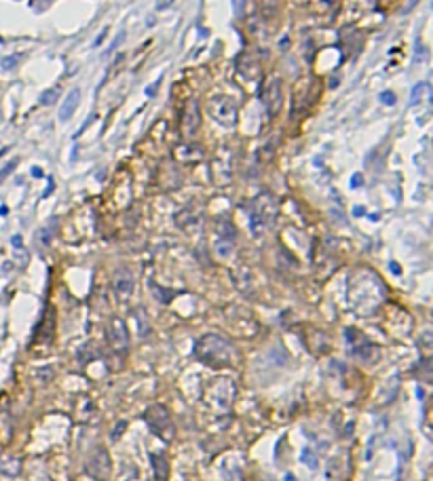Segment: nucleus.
I'll return each mask as SVG.
<instances>
[{
  "instance_id": "nucleus-1",
  "label": "nucleus",
  "mask_w": 433,
  "mask_h": 481,
  "mask_svg": "<svg viewBox=\"0 0 433 481\" xmlns=\"http://www.w3.org/2000/svg\"><path fill=\"white\" fill-rule=\"evenodd\" d=\"M195 357L211 367H226L237 359V348L229 338L220 334H205L195 344Z\"/></svg>"
},
{
  "instance_id": "nucleus-2",
  "label": "nucleus",
  "mask_w": 433,
  "mask_h": 481,
  "mask_svg": "<svg viewBox=\"0 0 433 481\" xmlns=\"http://www.w3.org/2000/svg\"><path fill=\"white\" fill-rule=\"evenodd\" d=\"M279 214V205H277L275 196L273 194H260L258 199L252 201V211H250V228L252 232H258L264 230V228H271L275 224V217Z\"/></svg>"
},
{
  "instance_id": "nucleus-3",
  "label": "nucleus",
  "mask_w": 433,
  "mask_h": 481,
  "mask_svg": "<svg viewBox=\"0 0 433 481\" xmlns=\"http://www.w3.org/2000/svg\"><path fill=\"white\" fill-rule=\"evenodd\" d=\"M237 384L231 378H216L205 391V403L216 409H226L235 399Z\"/></svg>"
},
{
  "instance_id": "nucleus-4",
  "label": "nucleus",
  "mask_w": 433,
  "mask_h": 481,
  "mask_svg": "<svg viewBox=\"0 0 433 481\" xmlns=\"http://www.w3.org/2000/svg\"><path fill=\"white\" fill-rule=\"evenodd\" d=\"M144 418L148 422V428L152 430L157 437H161L163 441H172L175 430H173V422H172V414H169L167 407L163 405H152L150 409H146Z\"/></svg>"
},
{
  "instance_id": "nucleus-5",
  "label": "nucleus",
  "mask_w": 433,
  "mask_h": 481,
  "mask_svg": "<svg viewBox=\"0 0 433 481\" xmlns=\"http://www.w3.org/2000/svg\"><path fill=\"white\" fill-rule=\"evenodd\" d=\"M211 247H214V253L218 260H229L232 256V251H235V230H232L231 224H226V222L218 224Z\"/></svg>"
},
{
  "instance_id": "nucleus-6",
  "label": "nucleus",
  "mask_w": 433,
  "mask_h": 481,
  "mask_svg": "<svg viewBox=\"0 0 433 481\" xmlns=\"http://www.w3.org/2000/svg\"><path fill=\"white\" fill-rule=\"evenodd\" d=\"M106 338H108V344L115 352L125 355L129 350V329H127V325L120 317H112L108 321V325H106Z\"/></svg>"
},
{
  "instance_id": "nucleus-7",
  "label": "nucleus",
  "mask_w": 433,
  "mask_h": 481,
  "mask_svg": "<svg viewBox=\"0 0 433 481\" xmlns=\"http://www.w3.org/2000/svg\"><path fill=\"white\" fill-rule=\"evenodd\" d=\"M209 112L214 116L216 123H220L222 127H232L237 123V104L235 100L226 95H218L209 102Z\"/></svg>"
},
{
  "instance_id": "nucleus-8",
  "label": "nucleus",
  "mask_w": 433,
  "mask_h": 481,
  "mask_svg": "<svg viewBox=\"0 0 433 481\" xmlns=\"http://www.w3.org/2000/svg\"><path fill=\"white\" fill-rule=\"evenodd\" d=\"M281 76H271L264 87V93H262V97H264V106H266V112L268 116H277L281 110V104H283V95H281Z\"/></svg>"
},
{
  "instance_id": "nucleus-9",
  "label": "nucleus",
  "mask_w": 433,
  "mask_h": 481,
  "mask_svg": "<svg viewBox=\"0 0 433 481\" xmlns=\"http://www.w3.org/2000/svg\"><path fill=\"white\" fill-rule=\"evenodd\" d=\"M87 471L99 481H106L110 477V456L104 448H97L87 460Z\"/></svg>"
},
{
  "instance_id": "nucleus-10",
  "label": "nucleus",
  "mask_w": 433,
  "mask_h": 481,
  "mask_svg": "<svg viewBox=\"0 0 433 481\" xmlns=\"http://www.w3.org/2000/svg\"><path fill=\"white\" fill-rule=\"evenodd\" d=\"M199 127H201V110H199V102L190 100L184 108V118H182V131L188 139H193L199 133Z\"/></svg>"
},
{
  "instance_id": "nucleus-11",
  "label": "nucleus",
  "mask_w": 433,
  "mask_h": 481,
  "mask_svg": "<svg viewBox=\"0 0 433 481\" xmlns=\"http://www.w3.org/2000/svg\"><path fill=\"white\" fill-rule=\"evenodd\" d=\"M133 287H136V279H133V274L127 270V268H120V270H116L115 279H112V289H115V294L118 295L120 300H127L133 295Z\"/></svg>"
},
{
  "instance_id": "nucleus-12",
  "label": "nucleus",
  "mask_w": 433,
  "mask_h": 481,
  "mask_svg": "<svg viewBox=\"0 0 433 481\" xmlns=\"http://www.w3.org/2000/svg\"><path fill=\"white\" fill-rule=\"evenodd\" d=\"M345 334H346V342H349L353 355H357L361 359H368V350L372 348V344L368 342V338L361 336L357 329H346Z\"/></svg>"
},
{
  "instance_id": "nucleus-13",
  "label": "nucleus",
  "mask_w": 433,
  "mask_h": 481,
  "mask_svg": "<svg viewBox=\"0 0 433 481\" xmlns=\"http://www.w3.org/2000/svg\"><path fill=\"white\" fill-rule=\"evenodd\" d=\"M79 102H81V91H79V89H72V91H70V93L66 95V100H63L61 108H59V120H61V123H66V120L72 118V114H74V110H76V106H79Z\"/></svg>"
},
{
  "instance_id": "nucleus-14",
  "label": "nucleus",
  "mask_w": 433,
  "mask_h": 481,
  "mask_svg": "<svg viewBox=\"0 0 433 481\" xmlns=\"http://www.w3.org/2000/svg\"><path fill=\"white\" fill-rule=\"evenodd\" d=\"M175 152H177L175 157L180 159L182 162H195V160L203 159V150H201V148H197V146H180Z\"/></svg>"
},
{
  "instance_id": "nucleus-15",
  "label": "nucleus",
  "mask_w": 433,
  "mask_h": 481,
  "mask_svg": "<svg viewBox=\"0 0 433 481\" xmlns=\"http://www.w3.org/2000/svg\"><path fill=\"white\" fill-rule=\"evenodd\" d=\"M277 146H279V133H273L271 137H268V141L264 146L260 148V160L262 162H268L273 159V154H275V150H277Z\"/></svg>"
},
{
  "instance_id": "nucleus-16",
  "label": "nucleus",
  "mask_w": 433,
  "mask_h": 481,
  "mask_svg": "<svg viewBox=\"0 0 433 481\" xmlns=\"http://www.w3.org/2000/svg\"><path fill=\"white\" fill-rule=\"evenodd\" d=\"M150 462H152V469H154V475H157V479H167V475H169V464L165 460V456L152 454L150 456Z\"/></svg>"
},
{
  "instance_id": "nucleus-17",
  "label": "nucleus",
  "mask_w": 433,
  "mask_h": 481,
  "mask_svg": "<svg viewBox=\"0 0 433 481\" xmlns=\"http://www.w3.org/2000/svg\"><path fill=\"white\" fill-rule=\"evenodd\" d=\"M59 95H61V87H59V84H53L51 89H47L45 93L40 95V104L51 106V104H55V102L59 100Z\"/></svg>"
},
{
  "instance_id": "nucleus-18",
  "label": "nucleus",
  "mask_w": 433,
  "mask_h": 481,
  "mask_svg": "<svg viewBox=\"0 0 433 481\" xmlns=\"http://www.w3.org/2000/svg\"><path fill=\"white\" fill-rule=\"evenodd\" d=\"M17 471H19V460H15V458L4 456L0 460V473H4V475H17Z\"/></svg>"
},
{
  "instance_id": "nucleus-19",
  "label": "nucleus",
  "mask_w": 433,
  "mask_h": 481,
  "mask_svg": "<svg viewBox=\"0 0 433 481\" xmlns=\"http://www.w3.org/2000/svg\"><path fill=\"white\" fill-rule=\"evenodd\" d=\"M17 165H19V159H13V160L6 162V165H4L2 169H0V184H2L6 178H9V175L13 173V169H15Z\"/></svg>"
},
{
  "instance_id": "nucleus-20",
  "label": "nucleus",
  "mask_w": 433,
  "mask_h": 481,
  "mask_svg": "<svg viewBox=\"0 0 433 481\" xmlns=\"http://www.w3.org/2000/svg\"><path fill=\"white\" fill-rule=\"evenodd\" d=\"M423 89H425V84H414V89H412V97H410V104H418V100H421V95H423Z\"/></svg>"
},
{
  "instance_id": "nucleus-21",
  "label": "nucleus",
  "mask_w": 433,
  "mask_h": 481,
  "mask_svg": "<svg viewBox=\"0 0 433 481\" xmlns=\"http://www.w3.org/2000/svg\"><path fill=\"white\" fill-rule=\"evenodd\" d=\"M380 100H382V104L393 106L395 104V93H391V91H385V93H380Z\"/></svg>"
},
{
  "instance_id": "nucleus-22",
  "label": "nucleus",
  "mask_w": 433,
  "mask_h": 481,
  "mask_svg": "<svg viewBox=\"0 0 433 481\" xmlns=\"http://www.w3.org/2000/svg\"><path fill=\"white\" fill-rule=\"evenodd\" d=\"M19 61V57H6V59H2V68H6V70H11L15 63Z\"/></svg>"
},
{
  "instance_id": "nucleus-23",
  "label": "nucleus",
  "mask_w": 433,
  "mask_h": 481,
  "mask_svg": "<svg viewBox=\"0 0 433 481\" xmlns=\"http://www.w3.org/2000/svg\"><path fill=\"white\" fill-rule=\"evenodd\" d=\"M123 430H125V422H120V424H118V428H116V430H112V441H116Z\"/></svg>"
},
{
  "instance_id": "nucleus-24",
  "label": "nucleus",
  "mask_w": 433,
  "mask_h": 481,
  "mask_svg": "<svg viewBox=\"0 0 433 481\" xmlns=\"http://www.w3.org/2000/svg\"><path fill=\"white\" fill-rule=\"evenodd\" d=\"M359 186H361V175L355 173L353 178H351V188H359Z\"/></svg>"
},
{
  "instance_id": "nucleus-25",
  "label": "nucleus",
  "mask_w": 433,
  "mask_h": 481,
  "mask_svg": "<svg viewBox=\"0 0 433 481\" xmlns=\"http://www.w3.org/2000/svg\"><path fill=\"white\" fill-rule=\"evenodd\" d=\"M106 34H108V30H104L102 34H99V36H97V40L93 42V45H95V47H97V45H102V42H104V38H106Z\"/></svg>"
},
{
  "instance_id": "nucleus-26",
  "label": "nucleus",
  "mask_w": 433,
  "mask_h": 481,
  "mask_svg": "<svg viewBox=\"0 0 433 481\" xmlns=\"http://www.w3.org/2000/svg\"><path fill=\"white\" fill-rule=\"evenodd\" d=\"M11 243L15 245V247H21V239H19V235H15V237H13V239H11Z\"/></svg>"
},
{
  "instance_id": "nucleus-27",
  "label": "nucleus",
  "mask_w": 433,
  "mask_h": 481,
  "mask_svg": "<svg viewBox=\"0 0 433 481\" xmlns=\"http://www.w3.org/2000/svg\"><path fill=\"white\" fill-rule=\"evenodd\" d=\"M389 266H391V270H393V274H400L402 270H400V266H397L395 264V262H391V264H389Z\"/></svg>"
}]
</instances>
